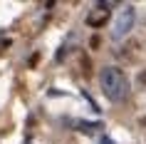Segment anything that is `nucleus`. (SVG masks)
Returning <instances> with one entry per match:
<instances>
[{
    "label": "nucleus",
    "instance_id": "nucleus-5",
    "mask_svg": "<svg viewBox=\"0 0 146 144\" xmlns=\"http://www.w3.org/2000/svg\"><path fill=\"white\" fill-rule=\"evenodd\" d=\"M89 45H92V47H94V50H97V47H99V45H102V38H99V35H94V38H92V40H89Z\"/></svg>",
    "mask_w": 146,
    "mask_h": 144
},
{
    "label": "nucleus",
    "instance_id": "nucleus-6",
    "mask_svg": "<svg viewBox=\"0 0 146 144\" xmlns=\"http://www.w3.org/2000/svg\"><path fill=\"white\" fill-rule=\"evenodd\" d=\"M37 62H40V52H35L30 57V67H37Z\"/></svg>",
    "mask_w": 146,
    "mask_h": 144
},
{
    "label": "nucleus",
    "instance_id": "nucleus-1",
    "mask_svg": "<svg viewBox=\"0 0 146 144\" xmlns=\"http://www.w3.org/2000/svg\"><path fill=\"white\" fill-rule=\"evenodd\" d=\"M99 82H102V92H104L111 102H121V99L129 94V80H126V75H124L119 67H107L102 72Z\"/></svg>",
    "mask_w": 146,
    "mask_h": 144
},
{
    "label": "nucleus",
    "instance_id": "nucleus-4",
    "mask_svg": "<svg viewBox=\"0 0 146 144\" xmlns=\"http://www.w3.org/2000/svg\"><path fill=\"white\" fill-rule=\"evenodd\" d=\"M77 132H84V134H92L94 129H102V122H74Z\"/></svg>",
    "mask_w": 146,
    "mask_h": 144
},
{
    "label": "nucleus",
    "instance_id": "nucleus-2",
    "mask_svg": "<svg viewBox=\"0 0 146 144\" xmlns=\"http://www.w3.org/2000/svg\"><path fill=\"white\" fill-rule=\"evenodd\" d=\"M134 8H124L121 13H119V17H116V23H114V32H111V35H114L116 40L119 38H124V35H126V32L131 30V27H134Z\"/></svg>",
    "mask_w": 146,
    "mask_h": 144
},
{
    "label": "nucleus",
    "instance_id": "nucleus-3",
    "mask_svg": "<svg viewBox=\"0 0 146 144\" xmlns=\"http://www.w3.org/2000/svg\"><path fill=\"white\" fill-rule=\"evenodd\" d=\"M107 20H109V13H94V15L87 17V25L89 27H104Z\"/></svg>",
    "mask_w": 146,
    "mask_h": 144
},
{
    "label": "nucleus",
    "instance_id": "nucleus-7",
    "mask_svg": "<svg viewBox=\"0 0 146 144\" xmlns=\"http://www.w3.org/2000/svg\"><path fill=\"white\" fill-rule=\"evenodd\" d=\"M139 82H141V84H146V70L141 72V75H139Z\"/></svg>",
    "mask_w": 146,
    "mask_h": 144
},
{
    "label": "nucleus",
    "instance_id": "nucleus-8",
    "mask_svg": "<svg viewBox=\"0 0 146 144\" xmlns=\"http://www.w3.org/2000/svg\"><path fill=\"white\" fill-rule=\"evenodd\" d=\"M102 144H114V142H109V139H102Z\"/></svg>",
    "mask_w": 146,
    "mask_h": 144
}]
</instances>
